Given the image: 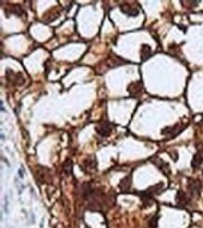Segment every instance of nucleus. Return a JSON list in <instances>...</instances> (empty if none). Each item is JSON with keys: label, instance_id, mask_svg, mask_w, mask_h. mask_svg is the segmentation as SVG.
Returning <instances> with one entry per match:
<instances>
[{"label": "nucleus", "instance_id": "1a4fd4ad", "mask_svg": "<svg viewBox=\"0 0 203 228\" xmlns=\"http://www.w3.org/2000/svg\"><path fill=\"white\" fill-rule=\"evenodd\" d=\"M202 163H203V151H200V152H198L197 153L193 156L192 162H191V166L194 169H197V168H198L201 165Z\"/></svg>", "mask_w": 203, "mask_h": 228}, {"label": "nucleus", "instance_id": "39448f33", "mask_svg": "<svg viewBox=\"0 0 203 228\" xmlns=\"http://www.w3.org/2000/svg\"><path fill=\"white\" fill-rule=\"evenodd\" d=\"M121 8V11L124 14H126L127 16H130V17H136L139 15L140 13V11L139 9L135 7V6H132L130 4H127V3H125L123 5L120 6Z\"/></svg>", "mask_w": 203, "mask_h": 228}, {"label": "nucleus", "instance_id": "f8f14e48", "mask_svg": "<svg viewBox=\"0 0 203 228\" xmlns=\"http://www.w3.org/2000/svg\"><path fill=\"white\" fill-rule=\"evenodd\" d=\"M73 168V163L70 159H67L66 162L64 163V172L66 173L67 176H70L72 173Z\"/></svg>", "mask_w": 203, "mask_h": 228}, {"label": "nucleus", "instance_id": "423d86ee", "mask_svg": "<svg viewBox=\"0 0 203 228\" xmlns=\"http://www.w3.org/2000/svg\"><path fill=\"white\" fill-rule=\"evenodd\" d=\"M142 89H143V85H142L141 81H135V82H132L128 86L127 91L129 92L131 96H141Z\"/></svg>", "mask_w": 203, "mask_h": 228}, {"label": "nucleus", "instance_id": "f03ea898", "mask_svg": "<svg viewBox=\"0 0 203 228\" xmlns=\"http://www.w3.org/2000/svg\"><path fill=\"white\" fill-rule=\"evenodd\" d=\"M184 128H185V125L176 123L173 126H167L164 129H162L161 134L167 137V138H174V137H176L177 135H179L180 133L182 132Z\"/></svg>", "mask_w": 203, "mask_h": 228}, {"label": "nucleus", "instance_id": "ddd939ff", "mask_svg": "<svg viewBox=\"0 0 203 228\" xmlns=\"http://www.w3.org/2000/svg\"><path fill=\"white\" fill-rule=\"evenodd\" d=\"M158 219H159V216L158 215H155L154 217L152 218L151 220L149 221V226L151 228H155L157 227V224H158Z\"/></svg>", "mask_w": 203, "mask_h": 228}, {"label": "nucleus", "instance_id": "7ed1b4c3", "mask_svg": "<svg viewBox=\"0 0 203 228\" xmlns=\"http://www.w3.org/2000/svg\"><path fill=\"white\" fill-rule=\"evenodd\" d=\"M152 163L155 164L164 175L167 176V177L170 175V167H169V164H167V163H166L164 160H162L161 158H159V157H154V158L152 159Z\"/></svg>", "mask_w": 203, "mask_h": 228}, {"label": "nucleus", "instance_id": "9b49d317", "mask_svg": "<svg viewBox=\"0 0 203 228\" xmlns=\"http://www.w3.org/2000/svg\"><path fill=\"white\" fill-rule=\"evenodd\" d=\"M131 182H132V180H131V176H127L124 178L123 180L120 181L119 183V188L120 190L122 192H126L130 189L131 186Z\"/></svg>", "mask_w": 203, "mask_h": 228}, {"label": "nucleus", "instance_id": "20e7f679", "mask_svg": "<svg viewBox=\"0 0 203 228\" xmlns=\"http://www.w3.org/2000/svg\"><path fill=\"white\" fill-rule=\"evenodd\" d=\"M6 76H7V79L8 80H10L12 82V84H17V85H22L24 83V78L23 77L21 72H18V73H15L14 71H11L10 69L7 70V73H6Z\"/></svg>", "mask_w": 203, "mask_h": 228}, {"label": "nucleus", "instance_id": "0eeeda50", "mask_svg": "<svg viewBox=\"0 0 203 228\" xmlns=\"http://www.w3.org/2000/svg\"><path fill=\"white\" fill-rule=\"evenodd\" d=\"M200 182L198 180H192L189 183H188V190L189 193L192 196H198L200 194Z\"/></svg>", "mask_w": 203, "mask_h": 228}, {"label": "nucleus", "instance_id": "f257e3e1", "mask_svg": "<svg viewBox=\"0 0 203 228\" xmlns=\"http://www.w3.org/2000/svg\"><path fill=\"white\" fill-rule=\"evenodd\" d=\"M112 128H113V125L108 120H105V121H102L100 123H98L95 129H96V133L100 135L101 137H109L111 134Z\"/></svg>", "mask_w": 203, "mask_h": 228}, {"label": "nucleus", "instance_id": "9d476101", "mask_svg": "<svg viewBox=\"0 0 203 228\" xmlns=\"http://www.w3.org/2000/svg\"><path fill=\"white\" fill-rule=\"evenodd\" d=\"M152 55V50L151 47L147 44H143L141 45V61H146L147 59H149Z\"/></svg>", "mask_w": 203, "mask_h": 228}, {"label": "nucleus", "instance_id": "6e6552de", "mask_svg": "<svg viewBox=\"0 0 203 228\" xmlns=\"http://www.w3.org/2000/svg\"><path fill=\"white\" fill-rule=\"evenodd\" d=\"M189 202H190V199H189V197L184 192L182 191V190L177 192V194H176V203H177L178 206L185 207V206H187Z\"/></svg>", "mask_w": 203, "mask_h": 228}]
</instances>
